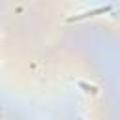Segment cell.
<instances>
[{
	"mask_svg": "<svg viewBox=\"0 0 120 120\" xmlns=\"http://www.w3.org/2000/svg\"><path fill=\"white\" fill-rule=\"evenodd\" d=\"M107 11H111V6H99V8H96V9H90V11H84V13L73 15V17H69L68 21H69V22H73V21H82V19H88V17L103 15V13H107Z\"/></svg>",
	"mask_w": 120,
	"mask_h": 120,
	"instance_id": "obj_1",
	"label": "cell"
},
{
	"mask_svg": "<svg viewBox=\"0 0 120 120\" xmlns=\"http://www.w3.org/2000/svg\"><path fill=\"white\" fill-rule=\"evenodd\" d=\"M79 86H81V88H84V90H86V92H90V94H98V88H96L94 84H86V82L79 81Z\"/></svg>",
	"mask_w": 120,
	"mask_h": 120,
	"instance_id": "obj_2",
	"label": "cell"
}]
</instances>
